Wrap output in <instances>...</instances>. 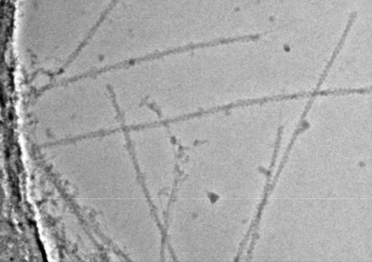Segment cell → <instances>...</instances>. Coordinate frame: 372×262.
I'll return each mask as SVG.
<instances>
[{
	"label": "cell",
	"instance_id": "1",
	"mask_svg": "<svg viewBox=\"0 0 372 262\" xmlns=\"http://www.w3.org/2000/svg\"><path fill=\"white\" fill-rule=\"evenodd\" d=\"M290 98V96L289 95H278V96H271V97H263V98H258V99H252V100H242V101H238V102H236L235 103H232L231 104H227V105H226V107L228 110H229L231 108L238 107L239 106L249 105L255 104H259V103L261 104V103H263L267 102L268 101L287 100V99H289Z\"/></svg>",
	"mask_w": 372,
	"mask_h": 262
}]
</instances>
